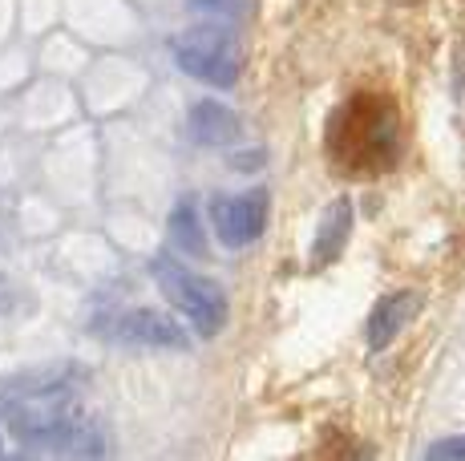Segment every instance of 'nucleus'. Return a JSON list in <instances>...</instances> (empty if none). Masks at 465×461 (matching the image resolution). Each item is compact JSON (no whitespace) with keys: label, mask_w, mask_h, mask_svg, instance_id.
Wrapping results in <instances>:
<instances>
[{"label":"nucleus","mask_w":465,"mask_h":461,"mask_svg":"<svg viewBox=\"0 0 465 461\" xmlns=\"http://www.w3.org/2000/svg\"><path fill=\"white\" fill-rule=\"evenodd\" d=\"M191 8L199 13H223V16H235L243 8V0H191Z\"/></svg>","instance_id":"10"},{"label":"nucleus","mask_w":465,"mask_h":461,"mask_svg":"<svg viewBox=\"0 0 465 461\" xmlns=\"http://www.w3.org/2000/svg\"><path fill=\"white\" fill-rule=\"evenodd\" d=\"M174 61L194 82H207L214 90H231L239 77V45L235 33L223 25H194L174 37Z\"/></svg>","instance_id":"2"},{"label":"nucleus","mask_w":465,"mask_h":461,"mask_svg":"<svg viewBox=\"0 0 465 461\" xmlns=\"http://www.w3.org/2000/svg\"><path fill=\"white\" fill-rule=\"evenodd\" d=\"M214 230L227 247H247L263 235L267 227V191H243V194H214L211 199Z\"/></svg>","instance_id":"3"},{"label":"nucleus","mask_w":465,"mask_h":461,"mask_svg":"<svg viewBox=\"0 0 465 461\" xmlns=\"http://www.w3.org/2000/svg\"><path fill=\"white\" fill-rule=\"evenodd\" d=\"M417 312H421V291L401 288V291H392V296L377 299V308H372V316H369V348L372 352L389 348L401 336V328L413 320Z\"/></svg>","instance_id":"4"},{"label":"nucleus","mask_w":465,"mask_h":461,"mask_svg":"<svg viewBox=\"0 0 465 461\" xmlns=\"http://www.w3.org/2000/svg\"><path fill=\"white\" fill-rule=\"evenodd\" d=\"M348 235H352V202L348 199H336L328 202V211L320 215V227H316V247H312V263H328L344 251Z\"/></svg>","instance_id":"7"},{"label":"nucleus","mask_w":465,"mask_h":461,"mask_svg":"<svg viewBox=\"0 0 465 461\" xmlns=\"http://www.w3.org/2000/svg\"><path fill=\"white\" fill-rule=\"evenodd\" d=\"M191 138L199 142V146H231V142L243 138V122L223 102H194L191 105Z\"/></svg>","instance_id":"6"},{"label":"nucleus","mask_w":465,"mask_h":461,"mask_svg":"<svg viewBox=\"0 0 465 461\" xmlns=\"http://www.w3.org/2000/svg\"><path fill=\"white\" fill-rule=\"evenodd\" d=\"M429 461H465V433L433 441V446H429Z\"/></svg>","instance_id":"9"},{"label":"nucleus","mask_w":465,"mask_h":461,"mask_svg":"<svg viewBox=\"0 0 465 461\" xmlns=\"http://www.w3.org/2000/svg\"><path fill=\"white\" fill-rule=\"evenodd\" d=\"M154 280H158V288L166 291L170 304L191 320V328L199 336L223 332V324H227V291H223L214 280L183 268V263H174L170 255H158L154 260Z\"/></svg>","instance_id":"1"},{"label":"nucleus","mask_w":465,"mask_h":461,"mask_svg":"<svg viewBox=\"0 0 465 461\" xmlns=\"http://www.w3.org/2000/svg\"><path fill=\"white\" fill-rule=\"evenodd\" d=\"M170 239H174L186 255H207V235H203L194 199H178V207L170 211Z\"/></svg>","instance_id":"8"},{"label":"nucleus","mask_w":465,"mask_h":461,"mask_svg":"<svg viewBox=\"0 0 465 461\" xmlns=\"http://www.w3.org/2000/svg\"><path fill=\"white\" fill-rule=\"evenodd\" d=\"M114 332L130 344H146V348H186V332L178 328V320H170L163 312H150V308H138V312H126Z\"/></svg>","instance_id":"5"}]
</instances>
